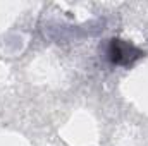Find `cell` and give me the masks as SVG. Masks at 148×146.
<instances>
[{
  "instance_id": "cell-1",
  "label": "cell",
  "mask_w": 148,
  "mask_h": 146,
  "mask_svg": "<svg viewBox=\"0 0 148 146\" xmlns=\"http://www.w3.org/2000/svg\"><path fill=\"white\" fill-rule=\"evenodd\" d=\"M109 55H110L112 62H115V64H129L140 55V52L136 48H133L129 43H124L121 40H112Z\"/></svg>"
}]
</instances>
